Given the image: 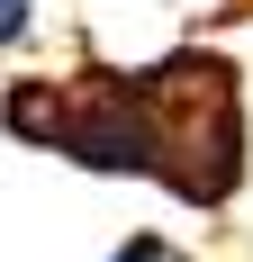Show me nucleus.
Returning a JSON list of instances; mask_svg holds the SVG:
<instances>
[{"label": "nucleus", "instance_id": "nucleus-1", "mask_svg": "<svg viewBox=\"0 0 253 262\" xmlns=\"http://www.w3.org/2000/svg\"><path fill=\"white\" fill-rule=\"evenodd\" d=\"M0 127L18 145H46V154L81 163V172H136V181H163L190 208H226L244 190V73H235L217 46H181L163 63H73V73H36L9 81L0 100Z\"/></svg>", "mask_w": 253, "mask_h": 262}, {"label": "nucleus", "instance_id": "nucleus-2", "mask_svg": "<svg viewBox=\"0 0 253 262\" xmlns=\"http://www.w3.org/2000/svg\"><path fill=\"white\" fill-rule=\"evenodd\" d=\"M36 36V0H0V54Z\"/></svg>", "mask_w": 253, "mask_h": 262}, {"label": "nucleus", "instance_id": "nucleus-3", "mask_svg": "<svg viewBox=\"0 0 253 262\" xmlns=\"http://www.w3.org/2000/svg\"><path fill=\"white\" fill-rule=\"evenodd\" d=\"M109 262H190V253H181V244H163V235H126Z\"/></svg>", "mask_w": 253, "mask_h": 262}, {"label": "nucleus", "instance_id": "nucleus-4", "mask_svg": "<svg viewBox=\"0 0 253 262\" xmlns=\"http://www.w3.org/2000/svg\"><path fill=\"white\" fill-rule=\"evenodd\" d=\"M226 9H235V18H244V9H253V0H226Z\"/></svg>", "mask_w": 253, "mask_h": 262}]
</instances>
